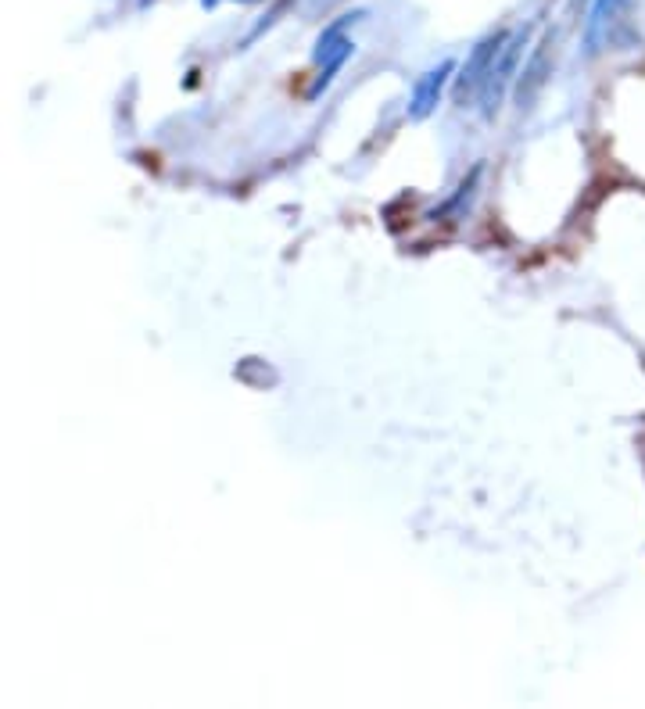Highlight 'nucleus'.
Returning <instances> with one entry per match:
<instances>
[{"mask_svg":"<svg viewBox=\"0 0 645 709\" xmlns=\"http://www.w3.org/2000/svg\"><path fill=\"white\" fill-rule=\"evenodd\" d=\"M506 36H509V33H502V29H499V33H488V36H484V40L470 51L466 65L459 69L456 83H452V94H456L459 104H466L470 97L481 94L484 79H488L491 65H495V58H499V51H502V43H506Z\"/></svg>","mask_w":645,"mask_h":709,"instance_id":"3","label":"nucleus"},{"mask_svg":"<svg viewBox=\"0 0 645 709\" xmlns=\"http://www.w3.org/2000/svg\"><path fill=\"white\" fill-rule=\"evenodd\" d=\"M337 0H312V8H334Z\"/></svg>","mask_w":645,"mask_h":709,"instance_id":"7","label":"nucleus"},{"mask_svg":"<svg viewBox=\"0 0 645 709\" xmlns=\"http://www.w3.org/2000/svg\"><path fill=\"white\" fill-rule=\"evenodd\" d=\"M362 18V11H355V15H344L337 18V22H330L323 33H319L316 40V51H312V61H316V76H312V86H309V101H316V97H323L330 90V83H334V76L344 69V61L355 54V43L352 36H348V26H355Z\"/></svg>","mask_w":645,"mask_h":709,"instance_id":"1","label":"nucleus"},{"mask_svg":"<svg viewBox=\"0 0 645 709\" xmlns=\"http://www.w3.org/2000/svg\"><path fill=\"white\" fill-rule=\"evenodd\" d=\"M549 47H552V36H545V40L534 47L531 58L524 61V72H520V83H516V101H520V108H527V104L534 101V94L542 90L545 69H549Z\"/></svg>","mask_w":645,"mask_h":709,"instance_id":"6","label":"nucleus"},{"mask_svg":"<svg viewBox=\"0 0 645 709\" xmlns=\"http://www.w3.org/2000/svg\"><path fill=\"white\" fill-rule=\"evenodd\" d=\"M201 4H205V8H215V4H219V0H201ZM241 4H251V0H241Z\"/></svg>","mask_w":645,"mask_h":709,"instance_id":"8","label":"nucleus"},{"mask_svg":"<svg viewBox=\"0 0 645 709\" xmlns=\"http://www.w3.org/2000/svg\"><path fill=\"white\" fill-rule=\"evenodd\" d=\"M527 40H531V26L509 33L506 43H502L499 58H495L488 79H484V86H481V94H477V104H481L484 119H495L499 108H502V101H506V94L513 90V79L520 76V61H524Z\"/></svg>","mask_w":645,"mask_h":709,"instance_id":"2","label":"nucleus"},{"mask_svg":"<svg viewBox=\"0 0 645 709\" xmlns=\"http://www.w3.org/2000/svg\"><path fill=\"white\" fill-rule=\"evenodd\" d=\"M624 0H592V11H588L585 22V47L588 54H599L606 43H610V29L617 22Z\"/></svg>","mask_w":645,"mask_h":709,"instance_id":"5","label":"nucleus"},{"mask_svg":"<svg viewBox=\"0 0 645 709\" xmlns=\"http://www.w3.org/2000/svg\"><path fill=\"white\" fill-rule=\"evenodd\" d=\"M452 72H456V61H441V65H434V69H427L416 79L413 97H409V119H427V115L438 108Z\"/></svg>","mask_w":645,"mask_h":709,"instance_id":"4","label":"nucleus"},{"mask_svg":"<svg viewBox=\"0 0 645 709\" xmlns=\"http://www.w3.org/2000/svg\"><path fill=\"white\" fill-rule=\"evenodd\" d=\"M137 4H140V8H147V4H151V0H137Z\"/></svg>","mask_w":645,"mask_h":709,"instance_id":"9","label":"nucleus"}]
</instances>
